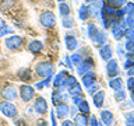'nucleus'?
I'll return each instance as SVG.
<instances>
[{
    "label": "nucleus",
    "instance_id": "nucleus-39",
    "mask_svg": "<svg viewBox=\"0 0 134 126\" xmlns=\"http://www.w3.org/2000/svg\"><path fill=\"white\" fill-rule=\"evenodd\" d=\"M21 77H23V80H31V74H29V70L28 69H23V70H20V73H18Z\"/></svg>",
    "mask_w": 134,
    "mask_h": 126
},
{
    "label": "nucleus",
    "instance_id": "nucleus-11",
    "mask_svg": "<svg viewBox=\"0 0 134 126\" xmlns=\"http://www.w3.org/2000/svg\"><path fill=\"white\" fill-rule=\"evenodd\" d=\"M92 67H94V63H92L91 60H82V62L78 65L77 71H78L80 76H84L85 73H88V71H91Z\"/></svg>",
    "mask_w": 134,
    "mask_h": 126
},
{
    "label": "nucleus",
    "instance_id": "nucleus-42",
    "mask_svg": "<svg viewBox=\"0 0 134 126\" xmlns=\"http://www.w3.org/2000/svg\"><path fill=\"white\" fill-rule=\"evenodd\" d=\"M88 125H90V126H98L99 122L96 120V118H95L94 115H91V116H90V120H88Z\"/></svg>",
    "mask_w": 134,
    "mask_h": 126
},
{
    "label": "nucleus",
    "instance_id": "nucleus-3",
    "mask_svg": "<svg viewBox=\"0 0 134 126\" xmlns=\"http://www.w3.org/2000/svg\"><path fill=\"white\" fill-rule=\"evenodd\" d=\"M36 74L39 76V77H49V76L53 74V66L52 63L49 62H42L39 65L36 66Z\"/></svg>",
    "mask_w": 134,
    "mask_h": 126
},
{
    "label": "nucleus",
    "instance_id": "nucleus-52",
    "mask_svg": "<svg viewBox=\"0 0 134 126\" xmlns=\"http://www.w3.org/2000/svg\"><path fill=\"white\" fill-rule=\"evenodd\" d=\"M129 74L130 76H134V66L131 67V69H129Z\"/></svg>",
    "mask_w": 134,
    "mask_h": 126
},
{
    "label": "nucleus",
    "instance_id": "nucleus-23",
    "mask_svg": "<svg viewBox=\"0 0 134 126\" xmlns=\"http://www.w3.org/2000/svg\"><path fill=\"white\" fill-rule=\"evenodd\" d=\"M74 125L75 126H88V118L84 113H78L74 116Z\"/></svg>",
    "mask_w": 134,
    "mask_h": 126
},
{
    "label": "nucleus",
    "instance_id": "nucleus-58",
    "mask_svg": "<svg viewBox=\"0 0 134 126\" xmlns=\"http://www.w3.org/2000/svg\"><path fill=\"white\" fill-rule=\"evenodd\" d=\"M133 3H134V0H133Z\"/></svg>",
    "mask_w": 134,
    "mask_h": 126
},
{
    "label": "nucleus",
    "instance_id": "nucleus-37",
    "mask_svg": "<svg viewBox=\"0 0 134 126\" xmlns=\"http://www.w3.org/2000/svg\"><path fill=\"white\" fill-rule=\"evenodd\" d=\"M87 91H88V94H90V95H94L95 92H98V91H99V86H98L96 83H94L92 86H90V87L87 88Z\"/></svg>",
    "mask_w": 134,
    "mask_h": 126
},
{
    "label": "nucleus",
    "instance_id": "nucleus-9",
    "mask_svg": "<svg viewBox=\"0 0 134 126\" xmlns=\"http://www.w3.org/2000/svg\"><path fill=\"white\" fill-rule=\"evenodd\" d=\"M99 56L102 60H110L112 56H113V49H112V46L110 45H108V44H105L102 45L99 48Z\"/></svg>",
    "mask_w": 134,
    "mask_h": 126
},
{
    "label": "nucleus",
    "instance_id": "nucleus-18",
    "mask_svg": "<svg viewBox=\"0 0 134 126\" xmlns=\"http://www.w3.org/2000/svg\"><path fill=\"white\" fill-rule=\"evenodd\" d=\"M81 77H82V83H84V86H85V88L92 86V84L95 83V78H96L92 71H88V73H85L84 76H81Z\"/></svg>",
    "mask_w": 134,
    "mask_h": 126
},
{
    "label": "nucleus",
    "instance_id": "nucleus-28",
    "mask_svg": "<svg viewBox=\"0 0 134 126\" xmlns=\"http://www.w3.org/2000/svg\"><path fill=\"white\" fill-rule=\"evenodd\" d=\"M127 98V94H126L124 90H119V91H115V99L121 102V101H126Z\"/></svg>",
    "mask_w": 134,
    "mask_h": 126
},
{
    "label": "nucleus",
    "instance_id": "nucleus-51",
    "mask_svg": "<svg viewBox=\"0 0 134 126\" xmlns=\"http://www.w3.org/2000/svg\"><path fill=\"white\" fill-rule=\"evenodd\" d=\"M38 126H48V125H46L45 120H39V122H38Z\"/></svg>",
    "mask_w": 134,
    "mask_h": 126
},
{
    "label": "nucleus",
    "instance_id": "nucleus-15",
    "mask_svg": "<svg viewBox=\"0 0 134 126\" xmlns=\"http://www.w3.org/2000/svg\"><path fill=\"white\" fill-rule=\"evenodd\" d=\"M112 35H113V38H115L116 41H120L121 38L124 36V28L121 27L120 24L113 25V27H112Z\"/></svg>",
    "mask_w": 134,
    "mask_h": 126
},
{
    "label": "nucleus",
    "instance_id": "nucleus-45",
    "mask_svg": "<svg viewBox=\"0 0 134 126\" xmlns=\"http://www.w3.org/2000/svg\"><path fill=\"white\" fill-rule=\"evenodd\" d=\"M66 65H67V67H69V69L71 70L73 69V63H71V59H70V56H66Z\"/></svg>",
    "mask_w": 134,
    "mask_h": 126
},
{
    "label": "nucleus",
    "instance_id": "nucleus-53",
    "mask_svg": "<svg viewBox=\"0 0 134 126\" xmlns=\"http://www.w3.org/2000/svg\"><path fill=\"white\" fill-rule=\"evenodd\" d=\"M4 25H6V23H4L3 20H0V27H4Z\"/></svg>",
    "mask_w": 134,
    "mask_h": 126
},
{
    "label": "nucleus",
    "instance_id": "nucleus-31",
    "mask_svg": "<svg viewBox=\"0 0 134 126\" xmlns=\"http://www.w3.org/2000/svg\"><path fill=\"white\" fill-rule=\"evenodd\" d=\"M126 126H134V111L126 113Z\"/></svg>",
    "mask_w": 134,
    "mask_h": 126
},
{
    "label": "nucleus",
    "instance_id": "nucleus-2",
    "mask_svg": "<svg viewBox=\"0 0 134 126\" xmlns=\"http://www.w3.org/2000/svg\"><path fill=\"white\" fill-rule=\"evenodd\" d=\"M39 23L43 25L45 28H52L56 25V15L52 11H43L39 15Z\"/></svg>",
    "mask_w": 134,
    "mask_h": 126
},
{
    "label": "nucleus",
    "instance_id": "nucleus-41",
    "mask_svg": "<svg viewBox=\"0 0 134 126\" xmlns=\"http://www.w3.org/2000/svg\"><path fill=\"white\" fill-rule=\"evenodd\" d=\"M71 99H73V102H74V105H78L81 101L84 99L82 97H81V94H78V95H71Z\"/></svg>",
    "mask_w": 134,
    "mask_h": 126
},
{
    "label": "nucleus",
    "instance_id": "nucleus-25",
    "mask_svg": "<svg viewBox=\"0 0 134 126\" xmlns=\"http://www.w3.org/2000/svg\"><path fill=\"white\" fill-rule=\"evenodd\" d=\"M59 13L63 15V17H67V15H70V6L67 3H60L59 4Z\"/></svg>",
    "mask_w": 134,
    "mask_h": 126
},
{
    "label": "nucleus",
    "instance_id": "nucleus-20",
    "mask_svg": "<svg viewBox=\"0 0 134 126\" xmlns=\"http://www.w3.org/2000/svg\"><path fill=\"white\" fill-rule=\"evenodd\" d=\"M66 71H59V73L56 74V77L54 78H52L53 80V86H54V88H60L62 87V84H63V81H64V77H66Z\"/></svg>",
    "mask_w": 134,
    "mask_h": 126
},
{
    "label": "nucleus",
    "instance_id": "nucleus-35",
    "mask_svg": "<svg viewBox=\"0 0 134 126\" xmlns=\"http://www.w3.org/2000/svg\"><path fill=\"white\" fill-rule=\"evenodd\" d=\"M14 32V29L11 27H7V25H4V27H0V36H4L6 34H13Z\"/></svg>",
    "mask_w": 134,
    "mask_h": 126
},
{
    "label": "nucleus",
    "instance_id": "nucleus-32",
    "mask_svg": "<svg viewBox=\"0 0 134 126\" xmlns=\"http://www.w3.org/2000/svg\"><path fill=\"white\" fill-rule=\"evenodd\" d=\"M70 59H71V63H73V65H77V66L82 62V56L80 53H73L70 56Z\"/></svg>",
    "mask_w": 134,
    "mask_h": 126
},
{
    "label": "nucleus",
    "instance_id": "nucleus-34",
    "mask_svg": "<svg viewBox=\"0 0 134 126\" xmlns=\"http://www.w3.org/2000/svg\"><path fill=\"white\" fill-rule=\"evenodd\" d=\"M117 56H119L120 59H123L127 56V52H126V49H124V46L123 45H117Z\"/></svg>",
    "mask_w": 134,
    "mask_h": 126
},
{
    "label": "nucleus",
    "instance_id": "nucleus-57",
    "mask_svg": "<svg viewBox=\"0 0 134 126\" xmlns=\"http://www.w3.org/2000/svg\"><path fill=\"white\" fill-rule=\"evenodd\" d=\"M131 28H133V29H134V23H133V25H131Z\"/></svg>",
    "mask_w": 134,
    "mask_h": 126
},
{
    "label": "nucleus",
    "instance_id": "nucleus-47",
    "mask_svg": "<svg viewBox=\"0 0 134 126\" xmlns=\"http://www.w3.org/2000/svg\"><path fill=\"white\" fill-rule=\"evenodd\" d=\"M50 120H52V126H57L56 118H54V112H50Z\"/></svg>",
    "mask_w": 134,
    "mask_h": 126
},
{
    "label": "nucleus",
    "instance_id": "nucleus-6",
    "mask_svg": "<svg viewBox=\"0 0 134 126\" xmlns=\"http://www.w3.org/2000/svg\"><path fill=\"white\" fill-rule=\"evenodd\" d=\"M103 4H105V0H95V2L90 3V6H88L90 15H91V17H99L100 11H102Z\"/></svg>",
    "mask_w": 134,
    "mask_h": 126
},
{
    "label": "nucleus",
    "instance_id": "nucleus-21",
    "mask_svg": "<svg viewBox=\"0 0 134 126\" xmlns=\"http://www.w3.org/2000/svg\"><path fill=\"white\" fill-rule=\"evenodd\" d=\"M90 17V11H88V6L87 4H81L78 7V18L81 21H87Z\"/></svg>",
    "mask_w": 134,
    "mask_h": 126
},
{
    "label": "nucleus",
    "instance_id": "nucleus-24",
    "mask_svg": "<svg viewBox=\"0 0 134 126\" xmlns=\"http://www.w3.org/2000/svg\"><path fill=\"white\" fill-rule=\"evenodd\" d=\"M94 42H95L96 45H99V46L108 44V35H106V32H105V31H99Z\"/></svg>",
    "mask_w": 134,
    "mask_h": 126
},
{
    "label": "nucleus",
    "instance_id": "nucleus-26",
    "mask_svg": "<svg viewBox=\"0 0 134 126\" xmlns=\"http://www.w3.org/2000/svg\"><path fill=\"white\" fill-rule=\"evenodd\" d=\"M77 107V109L80 112H82V113H90L91 111H90V105H88V101H85V99H82L81 102H80L78 105H75Z\"/></svg>",
    "mask_w": 134,
    "mask_h": 126
},
{
    "label": "nucleus",
    "instance_id": "nucleus-43",
    "mask_svg": "<svg viewBox=\"0 0 134 126\" xmlns=\"http://www.w3.org/2000/svg\"><path fill=\"white\" fill-rule=\"evenodd\" d=\"M127 87H129V90H134V77H133V76L129 78V81H127Z\"/></svg>",
    "mask_w": 134,
    "mask_h": 126
},
{
    "label": "nucleus",
    "instance_id": "nucleus-27",
    "mask_svg": "<svg viewBox=\"0 0 134 126\" xmlns=\"http://www.w3.org/2000/svg\"><path fill=\"white\" fill-rule=\"evenodd\" d=\"M67 92H69L70 95H78V94H81L82 90H81V86L77 83V84H74L73 87H70L69 90H67Z\"/></svg>",
    "mask_w": 134,
    "mask_h": 126
},
{
    "label": "nucleus",
    "instance_id": "nucleus-13",
    "mask_svg": "<svg viewBox=\"0 0 134 126\" xmlns=\"http://www.w3.org/2000/svg\"><path fill=\"white\" fill-rule=\"evenodd\" d=\"M100 120H102V123L105 126H110L113 123V115L110 111H106V109H103V111H100Z\"/></svg>",
    "mask_w": 134,
    "mask_h": 126
},
{
    "label": "nucleus",
    "instance_id": "nucleus-17",
    "mask_svg": "<svg viewBox=\"0 0 134 126\" xmlns=\"http://www.w3.org/2000/svg\"><path fill=\"white\" fill-rule=\"evenodd\" d=\"M42 49H43V44L41 41H31L28 45V50L31 53H39Z\"/></svg>",
    "mask_w": 134,
    "mask_h": 126
},
{
    "label": "nucleus",
    "instance_id": "nucleus-50",
    "mask_svg": "<svg viewBox=\"0 0 134 126\" xmlns=\"http://www.w3.org/2000/svg\"><path fill=\"white\" fill-rule=\"evenodd\" d=\"M15 125H17V126H27V123H25L24 119H18V120L15 122Z\"/></svg>",
    "mask_w": 134,
    "mask_h": 126
},
{
    "label": "nucleus",
    "instance_id": "nucleus-16",
    "mask_svg": "<svg viewBox=\"0 0 134 126\" xmlns=\"http://www.w3.org/2000/svg\"><path fill=\"white\" fill-rule=\"evenodd\" d=\"M109 87L115 91H119V90H123V80L119 78V77H112L109 80Z\"/></svg>",
    "mask_w": 134,
    "mask_h": 126
},
{
    "label": "nucleus",
    "instance_id": "nucleus-8",
    "mask_svg": "<svg viewBox=\"0 0 134 126\" xmlns=\"http://www.w3.org/2000/svg\"><path fill=\"white\" fill-rule=\"evenodd\" d=\"M34 109H35V112L39 113V115L46 113V111H48V102H46V99L42 98V97L36 98L35 102H34Z\"/></svg>",
    "mask_w": 134,
    "mask_h": 126
},
{
    "label": "nucleus",
    "instance_id": "nucleus-48",
    "mask_svg": "<svg viewBox=\"0 0 134 126\" xmlns=\"http://www.w3.org/2000/svg\"><path fill=\"white\" fill-rule=\"evenodd\" d=\"M62 126H75V125H74V122H71V120H63Z\"/></svg>",
    "mask_w": 134,
    "mask_h": 126
},
{
    "label": "nucleus",
    "instance_id": "nucleus-1",
    "mask_svg": "<svg viewBox=\"0 0 134 126\" xmlns=\"http://www.w3.org/2000/svg\"><path fill=\"white\" fill-rule=\"evenodd\" d=\"M0 112L7 118H15L17 116V108L14 104H11L10 101H2L0 102Z\"/></svg>",
    "mask_w": 134,
    "mask_h": 126
},
{
    "label": "nucleus",
    "instance_id": "nucleus-5",
    "mask_svg": "<svg viewBox=\"0 0 134 126\" xmlns=\"http://www.w3.org/2000/svg\"><path fill=\"white\" fill-rule=\"evenodd\" d=\"M23 42H24V39L21 36L11 35V36H8L6 39V46L8 49H11V50H17V49H20L21 46H23Z\"/></svg>",
    "mask_w": 134,
    "mask_h": 126
},
{
    "label": "nucleus",
    "instance_id": "nucleus-4",
    "mask_svg": "<svg viewBox=\"0 0 134 126\" xmlns=\"http://www.w3.org/2000/svg\"><path fill=\"white\" fill-rule=\"evenodd\" d=\"M34 95H35V88L31 87V86H27V84H23L20 87V97L24 102H29Z\"/></svg>",
    "mask_w": 134,
    "mask_h": 126
},
{
    "label": "nucleus",
    "instance_id": "nucleus-33",
    "mask_svg": "<svg viewBox=\"0 0 134 126\" xmlns=\"http://www.w3.org/2000/svg\"><path fill=\"white\" fill-rule=\"evenodd\" d=\"M13 0H3L2 2V4H0V10H3V11H7L8 8H11V6H13Z\"/></svg>",
    "mask_w": 134,
    "mask_h": 126
},
{
    "label": "nucleus",
    "instance_id": "nucleus-12",
    "mask_svg": "<svg viewBox=\"0 0 134 126\" xmlns=\"http://www.w3.org/2000/svg\"><path fill=\"white\" fill-rule=\"evenodd\" d=\"M69 111H70V107L67 105L66 102H59L56 104V115L59 118H66L67 115H69Z\"/></svg>",
    "mask_w": 134,
    "mask_h": 126
},
{
    "label": "nucleus",
    "instance_id": "nucleus-22",
    "mask_svg": "<svg viewBox=\"0 0 134 126\" xmlns=\"http://www.w3.org/2000/svg\"><path fill=\"white\" fill-rule=\"evenodd\" d=\"M98 32H99V29H98V27L94 24V23H90L88 24V38L94 42L95 41V38H96V35H98Z\"/></svg>",
    "mask_w": 134,
    "mask_h": 126
},
{
    "label": "nucleus",
    "instance_id": "nucleus-36",
    "mask_svg": "<svg viewBox=\"0 0 134 126\" xmlns=\"http://www.w3.org/2000/svg\"><path fill=\"white\" fill-rule=\"evenodd\" d=\"M124 36H126V39H131L134 41V29L133 28H126L124 29Z\"/></svg>",
    "mask_w": 134,
    "mask_h": 126
},
{
    "label": "nucleus",
    "instance_id": "nucleus-40",
    "mask_svg": "<svg viewBox=\"0 0 134 126\" xmlns=\"http://www.w3.org/2000/svg\"><path fill=\"white\" fill-rule=\"evenodd\" d=\"M134 66V62L131 60V59H130V57H126V62H124V65H123V67H124V69H131V67Z\"/></svg>",
    "mask_w": 134,
    "mask_h": 126
},
{
    "label": "nucleus",
    "instance_id": "nucleus-30",
    "mask_svg": "<svg viewBox=\"0 0 134 126\" xmlns=\"http://www.w3.org/2000/svg\"><path fill=\"white\" fill-rule=\"evenodd\" d=\"M123 10L126 11V14H130V15H134V3H126L123 6Z\"/></svg>",
    "mask_w": 134,
    "mask_h": 126
},
{
    "label": "nucleus",
    "instance_id": "nucleus-38",
    "mask_svg": "<svg viewBox=\"0 0 134 126\" xmlns=\"http://www.w3.org/2000/svg\"><path fill=\"white\" fill-rule=\"evenodd\" d=\"M124 49H126V52H131V50H134V41L131 39H127L126 41V44H124Z\"/></svg>",
    "mask_w": 134,
    "mask_h": 126
},
{
    "label": "nucleus",
    "instance_id": "nucleus-10",
    "mask_svg": "<svg viewBox=\"0 0 134 126\" xmlns=\"http://www.w3.org/2000/svg\"><path fill=\"white\" fill-rule=\"evenodd\" d=\"M2 97L6 101H14L17 97H18V92H17V90L14 87H6L4 90L2 91Z\"/></svg>",
    "mask_w": 134,
    "mask_h": 126
},
{
    "label": "nucleus",
    "instance_id": "nucleus-46",
    "mask_svg": "<svg viewBox=\"0 0 134 126\" xmlns=\"http://www.w3.org/2000/svg\"><path fill=\"white\" fill-rule=\"evenodd\" d=\"M75 112H77V107H75V105H74V107H71V108H70L69 113H70L71 116H75V115H77V113H75Z\"/></svg>",
    "mask_w": 134,
    "mask_h": 126
},
{
    "label": "nucleus",
    "instance_id": "nucleus-55",
    "mask_svg": "<svg viewBox=\"0 0 134 126\" xmlns=\"http://www.w3.org/2000/svg\"><path fill=\"white\" fill-rule=\"evenodd\" d=\"M87 3H92V2H95V0H85Z\"/></svg>",
    "mask_w": 134,
    "mask_h": 126
},
{
    "label": "nucleus",
    "instance_id": "nucleus-19",
    "mask_svg": "<svg viewBox=\"0 0 134 126\" xmlns=\"http://www.w3.org/2000/svg\"><path fill=\"white\" fill-rule=\"evenodd\" d=\"M92 99H94V105L96 108H100L103 105V99H105V92L103 91H98L92 95Z\"/></svg>",
    "mask_w": 134,
    "mask_h": 126
},
{
    "label": "nucleus",
    "instance_id": "nucleus-49",
    "mask_svg": "<svg viewBox=\"0 0 134 126\" xmlns=\"http://www.w3.org/2000/svg\"><path fill=\"white\" fill-rule=\"evenodd\" d=\"M116 3H117V6H119V8H121L126 3H127V0H116Z\"/></svg>",
    "mask_w": 134,
    "mask_h": 126
},
{
    "label": "nucleus",
    "instance_id": "nucleus-7",
    "mask_svg": "<svg viewBox=\"0 0 134 126\" xmlns=\"http://www.w3.org/2000/svg\"><path fill=\"white\" fill-rule=\"evenodd\" d=\"M106 74L110 78L116 77V76L119 74V65H117L116 59H110V60H108V63H106Z\"/></svg>",
    "mask_w": 134,
    "mask_h": 126
},
{
    "label": "nucleus",
    "instance_id": "nucleus-56",
    "mask_svg": "<svg viewBox=\"0 0 134 126\" xmlns=\"http://www.w3.org/2000/svg\"><path fill=\"white\" fill-rule=\"evenodd\" d=\"M57 2H60V3H63V2H64V0H57Z\"/></svg>",
    "mask_w": 134,
    "mask_h": 126
},
{
    "label": "nucleus",
    "instance_id": "nucleus-29",
    "mask_svg": "<svg viewBox=\"0 0 134 126\" xmlns=\"http://www.w3.org/2000/svg\"><path fill=\"white\" fill-rule=\"evenodd\" d=\"M62 24H63V27H64V28H73V27H74V20L70 18L69 15H67V17H63Z\"/></svg>",
    "mask_w": 134,
    "mask_h": 126
},
{
    "label": "nucleus",
    "instance_id": "nucleus-54",
    "mask_svg": "<svg viewBox=\"0 0 134 126\" xmlns=\"http://www.w3.org/2000/svg\"><path fill=\"white\" fill-rule=\"evenodd\" d=\"M131 101L134 102V90H131Z\"/></svg>",
    "mask_w": 134,
    "mask_h": 126
},
{
    "label": "nucleus",
    "instance_id": "nucleus-44",
    "mask_svg": "<svg viewBox=\"0 0 134 126\" xmlns=\"http://www.w3.org/2000/svg\"><path fill=\"white\" fill-rule=\"evenodd\" d=\"M34 88H35V90H43V88H45V83H43V81H41V83H35Z\"/></svg>",
    "mask_w": 134,
    "mask_h": 126
},
{
    "label": "nucleus",
    "instance_id": "nucleus-14",
    "mask_svg": "<svg viewBox=\"0 0 134 126\" xmlns=\"http://www.w3.org/2000/svg\"><path fill=\"white\" fill-rule=\"evenodd\" d=\"M64 41H66V48H67V50H74V49L78 46L77 38L73 36V35H66Z\"/></svg>",
    "mask_w": 134,
    "mask_h": 126
}]
</instances>
